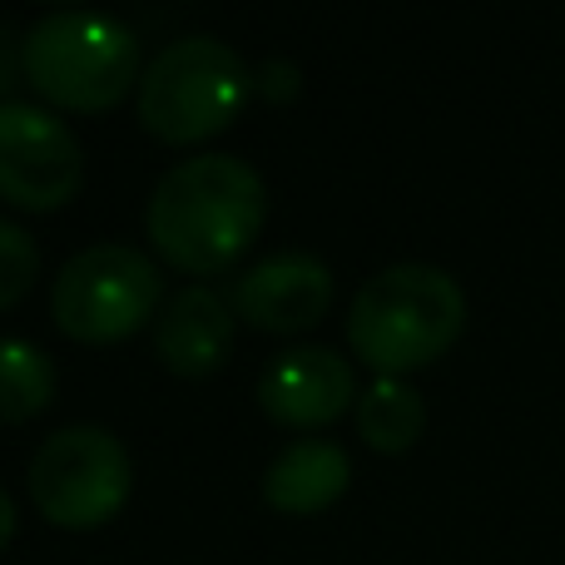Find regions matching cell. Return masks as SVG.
I'll return each mask as SVG.
<instances>
[{"label": "cell", "mask_w": 565, "mask_h": 565, "mask_svg": "<svg viewBox=\"0 0 565 565\" xmlns=\"http://www.w3.org/2000/svg\"><path fill=\"white\" fill-rule=\"evenodd\" d=\"M254 89L264 99H292L298 95V70H292L288 60H268V65L254 75Z\"/></svg>", "instance_id": "cell-16"}, {"label": "cell", "mask_w": 565, "mask_h": 565, "mask_svg": "<svg viewBox=\"0 0 565 565\" xmlns=\"http://www.w3.org/2000/svg\"><path fill=\"white\" fill-rule=\"evenodd\" d=\"M15 541V501H10V491L0 487V551Z\"/></svg>", "instance_id": "cell-17"}, {"label": "cell", "mask_w": 565, "mask_h": 565, "mask_svg": "<svg viewBox=\"0 0 565 565\" xmlns=\"http://www.w3.org/2000/svg\"><path fill=\"white\" fill-rule=\"evenodd\" d=\"M85 184V154L70 125L45 105L6 99L0 105V199L30 214L70 204Z\"/></svg>", "instance_id": "cell-7"}, {"label": "cell", "mask_w": 565, "mask_h": 565, "mask_svg": "<svg viewBox=\"0 0 565 565\" xmlns=\"http://www.w3.org/2000/svg\"><path fill=\"white\" fill-rule=\"evenodd\" d=\"M40 274V248L15 218H0V312L15 308Z\"/></svg>", "instance_id": "cell-14"}, {"label": "cell", "mask_w": 565, "mask_h": 565, "mask_svg": "<svg viewBox=\"0 0 565 565\" xmlns=\"http://www.w3.org/2000/svg\"><path fill=\"white\" fill-rule=\"evenodd\" d=\"M467 328V292L437 264H392L358 288L348 308V348L377 377L437 362Z\"/></svg>", "instance_id": "cell-2"}, {"label": "cell", "mask_w": 565, "mask_h": 565, "mask_svg": "<svg viewBox=\"0 0 565 565\" xmlns=\"http://www.w3.org/2000/svg\"><path fill=\"white\" fill-rule=\"evenodd\" d=\"M328 308L332 268L318 254H302V248L268 254L234 278V318H244L258 332H274V338L318 328L328 318Z\"/></svg>", "instance_id": "cell-8"}, {"label": "cell", "mask_w": 565, "mask_h": 565, "mask_svg": "<svg viewBox=\"0 0 565 565\" xmlns=\"http://www.w3.org/2000/svg\"><path fill=\"white\" fill-rule=\"evenodd\" d=\"M139 35L99 10H50L25 30V79L40 99L75 115H99L139 89Z\"/></svg>", "instance_id": "cell-3"}, {"label": "cell", "mask_w": 565, "mask_h": 565, "mask_svg": "<svg viewBox=\"0 0 565 565\" xmlns=\"http://www.w3.org/2000/svg\"><path fill=\"white\" fill-rule=\"evenodd\" d=\"M20 79H25V35L15 25H0V105L15 95Z\"/></svg>", "instance_id": "cell-15"}, {"label": "cell", "mask_w": 565, "mask_h": 565, "mask_svg": "<svg viewBox=\"0 0 565 565\" xmlns=\"http://www.w3.org/2000/svg\"><path fill=\"white\" fill-rule=\"evenodd\" d=\"M268 224V184L248 159L194 154L164 169L149 194L145 228L164 264L189 278H214L254 248Z\"/></svg>", "instance_id": "cell-1"}, {"label": "cell", "mask_w": 565, "mask_h": 565, "mask_svg": "<svg viewBox=\"0 0 565 565\" xmlns=\"http://www.w3.org/2000/svg\"><path fill=\"white\" fill-rule=\"evenodd\" d=\"M30 501L50 526L65 531H95L115 521L135 487V461L125 441L105 427H60L30 457Z\"/></svg>", "instance_id": "cell-5"}, {"label": "cell", "mask_w": 565, "mask_h": 565, "mask_svg": "<svg viewBox=\"0 0 565 565\" xmlns=\"http://www.w3.org/2000/svg\"><path fill=\"white\" fill-rule=\"evenodd\" d=\"M55 402V362L25 338H0V427L40 417Z\"/></svg>", "instance_id": "cell-13"}, {"label": "cell", "mask_w": 565, "mask_h": 565, "mask_svg": "<svg viewBox=\"0 0 565 565\" xmlns=\"http://www.w3.org/2000/svg\"><path fill=\"white\" fill-rule=\"evenodd\" d=\"M164 278L145 248L129 244H89L60 268L50 288L55 328L75 342H119L159 318Z\"/></svg>", "instance_id": "cell-6"}, {"label": "cell", "mask_w": 565, "mask_h": 565, "mask_svg": "<svg viewBox=\"0 0 565 565\" xmlns=\"http://www.w3.org/2000/svg\"><path fill=\"white\" fill-rule=\"evenodd\" d=\"M254 99V70L228 40L179 35L154 50L139 75V125L164 145L224 135Z\"/></svg>", "instance_id": "cell-4"}, {"label": "cell", "mask_w": 565, "mask_h": 565, "mask_svg": "<svg viewBox=\"0 0 565 565\" xmlns=\"http://www.w3.org/2000/svg\"><path fill=\"white\" fill-rule=\"evenodd\" d=\"M234 348V302L204 282H189L154 318V358L179 377H209Z\"/></svg>", "instance_id": "cell-10"}, {"label": "cell", "mask_w": 565, "mask_h": 565, "mask_svg": "<svg viewBox=\"0 0 565 565\" xmlns=\"http://www.w3.org/2000/svg\"><path fill=\"white\" fill-rule=\"evenodd\" d=\"M348 481H352L348 447H338L328 437H298L268 461L264 501L282 516H312V511H328L348 491Z\"/></svg>", "instance_id": "cell-11"}, {"label": "cell", "mask_w": 565, "mask_h": 565, "mask_svg": "<svg viewBox=\"0 0 565 565\" xmlns=\"http://www.w3.org/2000/svg\"><path fill=\"white\" fill-rule=\"evenodd\" d=\"M358 402V377L352 362L332 348H288L268 362L264 382H258V407L268 422L288 431H318L332 427L342 412Z\"/></svg>", "instance_id": "cell-9"}, {"label": "cell", "mask_w": 565, "mask_h": 565, "mask_svg": "<svg viewBox=\"0 0 565 565\" xmlns=\"http://www.w3.org/2000/svg\"><path fill=\"white\" fill-rule=\"evenodd\" d=\"M427 431V402L407 377H377L358 397V437L372 451H397L417 447V437Z\"/></svg>", "instance_id": "cell-12"}]
</instances>
